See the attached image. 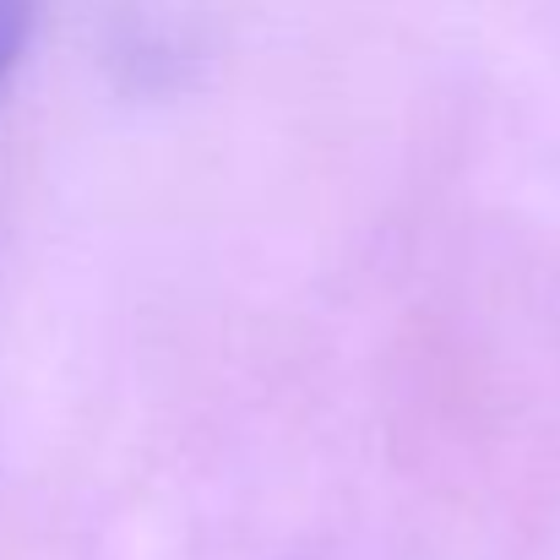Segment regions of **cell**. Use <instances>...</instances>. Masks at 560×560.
I'll use <instances>...</instances> for the list:
<instances>
[{"label":"cell","instance_id":"cell-1","mask_svg":"<svg viewBox=\"0 0 560 560\" xmlns=\"http://www.w3.org/2000/svg\"><path fill=\"white\" fill-rule=\"evenodd\" d=\"M27 33H33V0H0V88L16 71V60L27 49Z\"/></svg>","mask_w":560,"mask_h":560}]
</instances>
